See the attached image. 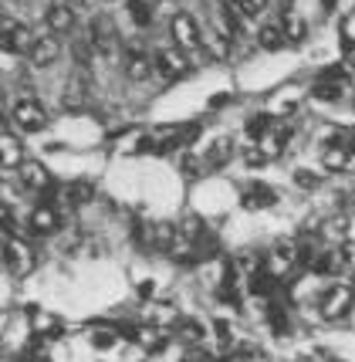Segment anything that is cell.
<instances>
[{
	"label": "cell",
	"mask_w": 355,
	"mask_h": 362,
	"mask_svg": "<svg viewBox=\"0 0 355 362\" xmlns=\"http://www.w3.org/2000/svg\"><path fill=\"white\" fill-rule=\"evenodd\" d=\"M24 166V146L14 132H0V170H21Z\"/></svg>",
	"instance_id": "2e32d148"
},
{
	"label": "cell",
	"mask_w": 355,
	"mask_h": 362,
	"mask_svg": "<svg viewBox=\"0 0 355 362\" xmlns=\"http://www.w3.org/2000/svg\"><path fill=\"white\" fill-rule=\"evenodd\" d=\"M278 204V189L267 187V183H250L244 193H240V206L244 210H267V206Z\"/></svg>",
	"instance_id": "9a60e30c"
},
{
	"label": "cell",
	"mask_w": 355,
	"mask_h": 362,
	"mask_svg": "<svg viewBox=\"0 0 355 362\" xmlns=\"http://www.w3.org/2000/svg\"><path fill=\"white\" fill-rule=\"evenodd\" d=\"M237 4V11L244 14V21L248 17H261L264 11H267V0H233Z\"/></svg>",
	"instance_id": "f546056e"
},
{
	"label": "cell",
	"mask_w": 355,
	"mask_h": 362,
	"mask_svg": "<svg viewBox=\"0 0 355 362\" xmlns=\"http://www.w3.org/2000/svg\"><path fill=\"white\" fill-rule=\"evenodd\" d=\"M34 41L37 37L24 24H17V21H4L0 24V51H7V54H31Z\"/></svg>",
	"instance_id": "8992f818"
},
{
	"label": "cell",
	"mask_w": 355,
	"mask_h": 362,
	"mask_svg": "<svg viewBox=\"0 0 355 362\" xmlns=\"http://www.w3.org/2000/svg\"><path fill=\"white\" fill-rule=\"evenodd\" d=\"M318 183H322V176L315 170H294V187L298 189H318Z\"/></svg>",
	"instance_id": "f1b7e54d"
},
{
	"label": "cell",
	"mask_w": 355,
	"mask_h": 362,
	"mask_svg": "<svg viewBox=\"0 0 355 362\" xmlns=\"http://www.w3.org/2000/svg\"><path fill=\"white\" fill-rule=\"evenodd\" d=\"M257 45H261L264 51H281V47L288 45V37L281 31V24H264L261 31H257Z\"/></svg>",
	"instance_id": "7402d4cb"
},
{
	"label": "cell",
	"mask_w": 355,
	"mask_h": 362,
	"mask_svg": "<svg viewBox=\"0 0 355 362\" xmlns=\"http://www.w3.org/2000/svg\"><path fill=\"white\" fill-rule=\"evenodd\" d=\"M153 64H156V75L163 81H180L190 75V62H186L183 47H159Z\"/></svg>",
	"instance_id": "3957f363"
},
{
	"label": "cell",
	"mask_w": 355,
	"mask_h": 362,
	"mask_svg": "<svg viewBox=\"0 0 355 362\" xmlns=\"http://www.w3.org/2000/svg\"><path fill=\"white\" fill-rule=\"evenodd\" d=\"M28 227H31V234H37V237L54 234V230L62 227V217H58V210L51 206V200H41V204L34 206L31 217H28Z\"/></svg>",
	"instance_id": "8fae6325"
},
{
	"label": "cell",
	"mask_w": 355,
	"mask_h": 362,
	"mask_svg": "<svg viewBox=\"0 0 355 362\" xmlns=\"http://www.w3.org/2000/svg\"><path fill=\"white\" fill-rule=\"evenodd\" d=\"M244 129H248V136L254 142H261L264 136L274 129V119H271L267 112H257V115H250V119H248V126H244Z\"/></svg>",
	"instance_id": "d4e9b609"
},
{
	"label": "cell",
	"mask_w": 355,
	"mask_h": 362,
	"mask_svg": "<svg viewBox=\"0 0 355 362\" xmlns=\"http://www.w3.org/2000/svg\"><path fill=\"white\" fill-rule=\"evenodd\" d=\"M322 163H325V170H332V173H345V170H352L355 166V142H349V139L325 142Z\"/></svg>",
	"instance_id": "52a82bcc"
},
{
	"label": "cell",
	"mask_w": 355,
	"mask_h": 362,
	"mask_svg": "<svg viewBox=\"0 0 355 362\" xmlns=\"http://www.w3.org/2000/svg\"><path fill=\"white\" fill-rule=\"evenodd\" d=\"M278 24H281V31H284V37H288V45H301L305 34H308V24H305L298 14H291V11H284Z\"/></svg>",
	"instance_id": "44dd1931"
},
{
	"label": "cell",
	"mask_w": 355,
	"mask_h": 362,
	"mask_svg": "<svg viewBox=\"0 0 355 362\" xmlns=\"http://www.w3.org/2000/svg\"><path fill=\"white\" fill-rule=\"evenodd\" d=\"M176 335H180L183 342H190V346H197L203 335H206V329H203V322H197V318H183V322L176 325Z\"/></svg>",
	"instance_id": "4316f807"
},
{
	"label": "cell",
	"mask_w": 355,
	"mask_h": 362,
	"mask_svg": "<svg viewBox=\"0 0 355 362\" xmlns=\"http://www.w3.org/2000/svg\"><path fill=\"white\" fill-rule=\"evenodd\" d=\"M136 342H139L146 352H163V349H166V335L159 329H139L136 332Z\"/></svg>",
	"instance_id": "484cf974"
},
{
	"label": "cell",
	"mask_w": 355,
	"mask_h": 362,
	"mask_svg": "<svg viewBox=\"0 0 355 362\" xmlns=\"http://www.w3.org/2000/svg\"><path fill=\"white\" fill-rule=\"evenodd\" d=\"M325 7H328V11H332V7H335V0H322Z\"/></svg>",
	"instance_id": "ab89813d"
},
{
	"label": "cell",
	"mask_w": 355,
	"mask_h": 362,
	"mask_svg": "<svg viewBox=\"0 0 355 362\" xmlns=\"http://www.w3.org/2000/svg\"><path fill=\"white\" fill-rule=\"evenodd\" d=\"M92 197H95V183H88V180H75V183H68V189H64V200L71 206L88 204Z\"/></svg>",
	"instance_id": "603a6c76"
},
{
	"label": "cell",
	"mask_w": 355,
	"mask_h": 362,
	"mask_svg": "<svg viewBox=\"0 0 355 362\" xmlns=\"http://www.w3.org/2000/svg\"><path fill=\"white\" fill-rule=\"evenodd\" d=\"M298 264H301V247H298V244H291V240H281V244H274V247H271V254L264 257V271H267L274 281H284V278H288Z\"/></svg>",
	"instance_id": "7a4b0ae2"
},
{
	"label": "cell",
	"mask_w": 355,
	"mask_h": 362,
	"mask_svg": "<svg viewBox=\"0 0 355 362\" xmlns=\"http://www.w3.org/2000/svg\"><path fill=\"white\" fill-rule=\"evenodd\" d=\"M288 142H291V126L288 122H274V129L257 142V149H261L264 159H278L284 149H288Z\"/></svg>",
	"instance_id": "5bb4252c"
},
{
	"label": "cell",
	"mask_w": 355,
	"mask_h": 362,
	"mask_svg": "<svg viewBox=\"0 0 355 362\" xmlns=\"http://www.w3.org/2000/svg\"><path fill=\"white\" fill-rule=\"evenodd\" d=\"M88 45H92L95 54H112V47H115V24H112V17L95 14L88 21Z\"/></svg>",
	"instance_id": "9c48e42d"
},
{
	"label": "cell",
	"mask_w": 355,
	"mask_h": 362,
	"mask_svg": "<svg viewBox=\"0 0 355 362\" xmlns=\"http://www.w3.org/2000/svg\"><path fill=\"white\" fill-rule=\"evenodd\" d=\"M129 11H132V21H136L139 28H149V24H153V7H149V0H129Z\"/></svg>",
	"instance_id": "83f0119b"
},
{
	"label": "cell",
	"mask_w": 355,
	"mask_h": 362,
	"mask_svg": "<svg viewBox=\"0 0 355 362\" xmlns=\"http://www.w3.org/2000/svg\"><path fill=\"white\" fill-rule=\"evenodd\" d=\"M153 71H156V64L146 51H139V47H129V51H125V75L132 81H146Z\"/></svg>",
	"instance_id": "e0dca14e"
},
{
	"label": "cell",
	"mask_w": 355,
	"mask_h": 362,
	"mask_svg": "<svg viewBox=\"0 0 355 362\" xmlns=\"http://www.w3.org/2000/svg\"><path fill=\"white\" fill-rule=\"evenodd\" d=\"M45 21L51 34H71V28H75V7L68 0H51Z\"/></svg>",
	"instance_id": "7c38bea8"
},
{
	"label": "cell",
	"mask_w": 355,
	"mask_h": 362,
	"mask_svg": "<svg viewBox=\"0 0 355 362\" xmlns=\"http://www.w3.org/2000/svg\"><path fill=\"white\" fill-rule=\"evenodd\" d=\"M227 102H231V95H214V98H210V109H220V105H227Z\"/></svg>",
	"instance_id": "d590c367"
},
{
	"label": "cell",
	"mask_w": 355,
	"mask_h": 362,
	"mask_svg": "<svg viewBox=\"0 0 355 362\" xmlns=\"http://www.w3.org/2000/svg\"><path fill=\"white\" fill-rule=\"evenodd\" d=\"M21 183L34 193H45L51 197V189H54V180L51 173L45 170V163H37V159H24V166H21Z\"/></svg>",
	"instance_id": "30bf717a"
},
{
	"label": "cell",
	"mask_w": 355,
	"mask_h": 362,
	"mask_svg": "<svg viewBox=\"0 0 355 362\" xmlns=\"http://www.w3.org/2000/svg\"><path fill=\"white\" fill-rule=\"evenodd\" d=\"M139 295H142V298H149V295H153V284H149V281L139 284Z\"/></svg>",
	"instance_id": "74e56055"
},
{
	"label": "cell",
	"mask_w": 355,
	"mask_h": 362,
	"mask_svg": "<svg viewBox=\"0 0 355 362\" xmlns=\"http://www.w3.org/2000/svg\"><path fill=\"white\" fill-rule=\"evenodd\" d=\"M349 68H355V51H352V54H349Z\"/></svg>",
	"instance_id": "60d3db41"
},
{
	"label": "cell",
	"mask_w": 355,
	"mask_h": 362,
	"mask_svg": "<svg viewBox=\"0 0 355 362\" xmlns=\"http://www.w3.org/2000/svg\"><path fill=\"white\" fill-rule=\"evenodd\" d=\"M231 159H233V142L227 139V136H220V139H214L210 149L203 153V166H206V170H223Z\"/></svg>",
	"instance_id": "d6986e66"
},
{
	"label": "cell",
	"mask_w": 355,
	"mask_h": 362,
	"mask_svg": "<svg viewBox=\"0 0 355 362\" xmlns=\"http://www.w3.org/2000/svg\"><path fill=\"white\" fill-rule=\"evenodd\" d=\"M173 240H176V223H166V221L153 223V247L156 251H170Z\"/></svg>",
	"instance_id": "cb8c5ba5"
},
{
	"label": "cell",
	"mask_w": 355,
	"mask_h": 362,
	"mask_svg": "<svg viewBox=\"0 0 355 362\" xmlns=\"http://www.w3.org/2000/svg\"><path fill=\"white\" fill-rule=\"evenodd\" d=\"M231 34H223L220 28H214V31L203 34V47H206V54L214 58V62H227L231 58Z\"/></svg>",
	"instance_id": "ffe728a7"
},
{
	"label": "cell",
	"mask_w": 355,
	"mask_h": 362,
	"mask_svg": "<svg viewBox=\"0 0 355 362\" xmlns=\"http://www.w3.org/2000/svg\"><path fill=\"white\" fill-rule=\"evenodd\" d=\"M11 119H14V126L21 129V132H28V136L47 129V112H45V105L34 102V98H21L14 105V112H11Z\"/></svg>",
	"instance_id": "277c9868"
},
{
	"label": "cell",
	"mask_w": 355,
	"mask_h": 362,
	"mask_svg": "<svg viewBox=\"0 0 355 362\" xmlns=\"http://www.w3.org/2000/svg\"><path fill=\"white\" fill-rule=\"evenodd\" d=\"M352 305H355V288L349 281H339L332 288H325L322 301H318V312H322L325 322H339V318H345L352 312Z\"/></svg>",
	"instance_id": "6da1fadb"
},
{
	"label": "cell",
	"mask_w": 355,
	"mask_h": 362,
	"mask_svg": "<svg viewBox=\"0 0 355 362\" xmlns=\"http://www.w3.org/2000/svg\"><path fill=\"white\" fill-rule=\"evenodd\" d=\"M58 54H62V45H58V37L54 34H47V37H37L31 47V64L34 68H47V64H54L58 62Z\"/></svg>",
	"instance_id": "ac0fdd59"
},
{
	"label": "cell",
	"mask_w": 355,
	"mask_h": 362,
	"mask_svg": "<svg viewBox=\"0 0 355 362\" xmlns=\"http://www.w3.org/2000/svg\"><path fill=\"white\" fill-rule=\"evenodd\" d=\"M180 362H214V359H210V352H203V349H186Z\"/></svg>",
	"instance_id": "e575fe53"
},
{
	"label": "cell",
	"mask_w": 355,
	"mask_h": 362,
	"mask_svg": "<svg viewBox=\"0 0 355 362\" xmlns=\"http://www.w3.org/2000/svg\"><path fill=\"white\" fill-rule=\"evenodd\" d=\"M345 230H349V221H345V217H335V221L325 223V234H332V237H345Z\"/></svg>",
	"instance_id": "836d02e7"
},
{
	"label": "cell",
	"mask_w": 355,
	"mask_h": 362,
	"mask_svg": "<svg viewBox=\"0 0 355 362\" xmlns=\"http://www.w3.org/2000/svg\"><path fill=\"white\" fill-rule=\"evenodd\" d=\"M4 264H7V271L11 274H28V271L34 268V254H31V247H28V240L24 237H11L7 240V247H4Z\"/></svg>",
	"instance_id": "ba28073f"
},
{
	"label": "cell",
	"mask_w": 355,
	"mask_h": 362,
	"mask_svg": "<svg viewBox=\"0 0 355 362\" xmlns=\"http://www.w3.org/2000/svg\"><path fill=\"white\" fill-rule=\"evenodd\" d=\"M180 166H183V173H186V176H200V170H206V166H203V159H197L193 153H186Z\"/></svg>",
	"instance_id": "1f68e13d"
},
{
	"label": "cell",
	"mask_w": 355,
	"mask_h": 362,
	"mask_svg": "<svg viewBox=\"0 0 355 362\" xmlns=\"http://www.w3.org/2000/svg\"><path fill=\"white\" fill-rule=\"evenodd\" d=\"M92 346L95 349H112V346H115V332H108V329L95 332V335H92Z\"/></svg>",
	"instance_id": "d6a6232c"
},
{
	"label": "cell",
	"mask_w": 355,
	"mask_h": 362,
	"mask_svg": "<svg viewBox=\"0 0 355 362\" xmlns=\"http://www.w3.org/2000/svg\"><path fill=\"white\" fill-rule=\"evenodd\" d=\"M7 240H11V230H7V227H0V251L7 247Z\"/></svg>",
	"instance_id": "8d00e7d4"
},
{
	"label": "cell",
	"mask_w": 355,
	"mask_h": 362,
	"mask_svg": "<svg viewBox=\"0 0 355 362\" xmlns=\"http://www.w3.org/2000/svg\"><path fill=\"white\" fill-rule=\"evenodd\" d=\"M170 34H173V41H176V47H183V51H197V47H203V31H200V24H197V17L186 14V11L173 14Z\"/></svg>",
	"instance_id": "5b68a950"
},
{
	"label": "cell",
	"mask_w": 355,
	"mask_h": 362,
	"mask_svg": "<svg viewBox=\"0 0 355 362\" xmlns=\"http://www.w3.org/2000/svg\"><path fill=\"white\" fill-rule=\"evenodd\" d=\"M342 92H345V71H342V68H332V71H325L322 78L315 81L311 98H318V102H339Z\"/></svg>",
	"instance_id": "4fadbf2b"
},
{
	"label": "cell",
	"mask_w": 355,
	"mask_h": 362,
	"mask_svg": "<svg viewBox=\"0 0 355 362\" xmlns=\"http://www.w3.org/2000/svg\"><path fill=\"white\" fill-rule=\"evenodd\" d=\"M68 4H71V7H75V11H78V7H85L88 0H68Z\"/></svg>",
	"instance_id": "f35d334b"
},
{
	"label": "cell",
	"mask_w": 355,
	"mask_h": 362,
	"mask_svg": "<svg viewBox=\"0 0 355 362\" xmlns=\"http://www.w3.org/2000/svg\"><path fill=\"white\" fill-rule=\"evenodd\" d=\"M64 109H78V105H81V102H85V92H81V85H78V81H71V85H68V92H64Z\"/></svg>",
	"instance_id": "4dcf8cb0"
}]
</instances>
